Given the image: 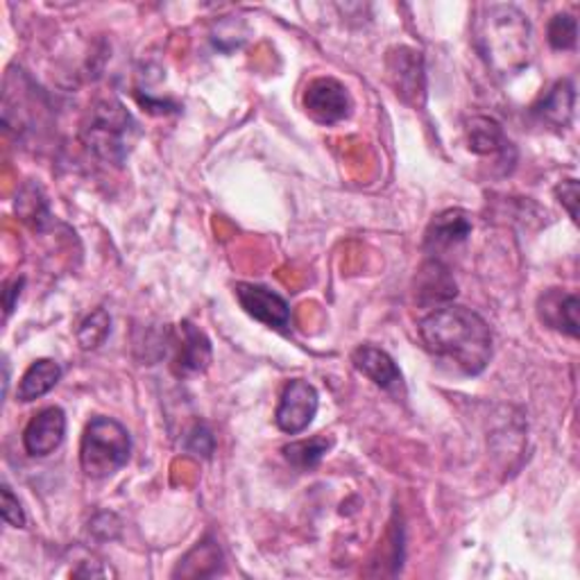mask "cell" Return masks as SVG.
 Wrapping results in <instances>:
<instances>
[{"label": "cell", "instance_id": "44dd1931", "mask_svg": "<svg viewBox=\"0 0 580 580\" xmlns=\"http://www.w3.org/2000/svg\"><path fill=\"white\" fill-rule=\"evenodd\" d=\"M213 446H216V440H213V433L205 427V425H198L196 429H193L188 433V442H186V449L190 451V454L196 456H205L209 459L213 454Z\"/></svg>", "mask_w": 580, "mask_h": 580}, {"label": "cell", "instance_id": "8992f818", "mask_svg": "<svg viewBox=\"0 0 580 580\" xmlns=\"http://www.w3.org/2000/svg\"><path fill=\"white\" fill-rule=\"evenodd\" d=\"M304 109L320 125H336L351 114V98L338 80L317 78L304 91Z\"/></svg>", "mask_w": 580, "mask_h": 580}, {"label": "cell", "instance_id": "5bb4252c", "mask_svg": "<svg viewBox=\"0 0 580 580\" xmlns=\"http://www.w3.org/2000/svg\"><path fill=\"white\" fill-rule=\"evenodd\" d=\"M472 234V220L461 209H446L438 213L427 230V250L440 254L463 243Z\"/></svg>", "mask_w": 580, "mask_h": 580}, {"label": "cell", "instance_id": "6da1fadb", "mask_svg": "<svg viewBox=\"0 0 580 580\" xmlns=\"http://www.w3.org/2000/svg\"><path fill=\"white\" fill-rule=\"evenodd\" d=\"M420 338L438 359L454 363L476 376L492 359V332L488 322L465 306H438L420 320Z\"/></svg>", "mask_w": 580, "mask_h": 580}, {"label": "cell", "instance_id": "ba28073f", "mask_svg": "<svg viewBox=\"0 0 580 580\" xmlns=\"http://www.w3.org/2000/svg\"><path fill=\"white\" fill-rule=\"evenodd\" d=\"M63 436H67V415L59 406H48L27 422L23 431V446L30 456L44 459L59 449Z\"/></svg>", "mask_w": 580, "mask_h": 580}, {"label": "cell", "instance_id": "3957f363", "mask_svg": "<svg viewBox=\"0 0 580 580\" xmlns=\"http://www.w3.org/2000/svg\"><path fill=\"white\" fill-rule=\"evenodd\" d=\"M132 440L112 417H93L80 442V465L89 478H107L130 461Z\"/></svg>", "mask_w": 580, "mask_h": 580}, {"label": "cell", "instance_id": "7a4b0ae2", "mask_svg": "<svg viewBox=\"0 0 580 580\" xmlns=\"http://www.w3.org/2000/svg\"><path fill=\"white\" fill-rule=\"evenodd\" d=\"M478 57L497 78L522 73L531 61V23L512 5H483L472 25Z\"/></svg>", "mask_w": 580, "mask_h": 580}, {"label": "cell", "instance_id": "30bf717a", "mask_svg": "<svg viewBox=\"0 0 580 580\" xmlns=\"http://www.w3.org/2000/svg\"><path fill=\"white\" fill-rule=\"evenodd\" d=\"M467 143L469 150L476 154H486L499 159L501 164H510L514 161V148L508 141L503 127L488 116H474L467 123Z\"/></svg>", "mask_w": 580, "mask_h": 580}, {"label": "cell", "instance_id": "cb8c5ba5", "mask_svg": "<svg viewBox=\"0 0 580 580\" xmlns=\"http://www.w3.org/2000/svg\"><path fill=\"white\" fill-rule=\"evenodd\" d=\"M23 283H25L23 279H14V283L5 286V293H3V298H5V315H10L14 311V300L21 295Z\"/></svg>", "mask_w": 580, "mask_h": 580}, {"label": "cell", "instance_id": "e0dca14e", "mask_svg": "<svg viewBox=\"0 0 580 580\" xmlns=\"http://www.w3.org/2000/svg\"><path fill=\"white\" fill-rule=\"evenodd\" d=\"M417 295H420L422 304L449 302L451 298L456 295V283L440 262H431L425 266V270L420 275V283H417Z\"/></svg>", "mask_w": 580, "mask_h": 580}, {"label": "cell", "instance_id": "ac0fdd59", "mask_svg": "<svg viewBox=\"0 0 580 580\" xmlns=\"http://www.w3.org/2000/svg\"><path fill=\"white\" fill-rule=\"evenodd\" d=\"M332 449V440L325 436H315L309 440H298L283 446L286 461L298 467V469H311L315 467L322 459H325L327 451Z\"/></svg>", "mask_w": 580, "mask_h": 580}, {"label": "cell", "instance_id": "5b68a950", "mask_svg": "<svg viewBox=\"0 0 580 580\" xmlns=\"http://www.w3.org/2000/svg\"><path fill=\"white\" fill-rule=\"evenodd\" d=\"M317 406L320 397L313 385L304 379H293L283 385L279 406L275 410V422L283 433L298 436L311 427Z\"/></svg>", "mask_w": 580, "mask_h": 580}, {"label": "cell", "instance_id": "9c48e42d", "mask_svg": "<svg viewBox=\"0 0 580 580\" xmlns=\"http://www.w3.org/2000/svg\"><path fill=\"white\" fill-rule=\"evenodd\" d=\"M388 78L404 101L422 103L425 95V61L413 48H395L388 55Z\"/></svg>", "mask_w": 580, "mask_h": 580}, {"label": "cell", "instance_id": "52a82bcc", "mask_svg": "<svg viewBox=\"0 0 580 580\" xmlns=\"http://www.w3.org/2000/svg\"><path fill=\"white\" fill-rule=\"evenodd\" d=\"M236 300L250 317L264 322L266 327L281 332L290 327V306L275 290L259 283H239Z\"/></svg>", "mask_w": 580, "mask_h": 580}, {"label": "cell", "instance_id": "d6986e66", "mask_svg": "<svg viewBox=\"0 0 580 580\" xmlns=\"http://www.w3.org/2000/svg\"><path fill=\"white\" fill-rule=\"evenodd\" d=\"M112 329V317L105 309H95L91 315L84 317V322L78 329V343L82 349H95L101 347Z\"/></svg>", "mask_w": 580, "mask_h": 580}, {"label": "cell", "instance_id": "4fadbf2b", "mask_svg": "<svg viewBox=\"0 0 580 580\" xmlns=\"http://www.w3.org/2000/svg\"><path fill=\"white\" fill-rule=\"evenodd\" d=\"M211 361V345L207 336L190 322H182L179 325V338H177V357H175V370L182 376L205 372Z\"/></svg>", "mask_w": 580, "mask_h": 580}, {"label": "cell", "instance_id": "7c38bea8", "mask_svg": "<svg viewBox=\"0 0 580 580\" xmlns=\"http://www.w3.org/2000/svg\"><path fill=\"white\" fill-rule=\"evenodd\" d=\"M537 315L546 327L578 338V298L565 290L552 288L537 300Z\"/></svg>", "mask_w": 580, "mask_h": 580}, {"label": "cell", "instance_id": "277c9868", "mask_svg": "<svg viewBox=\"0 0 580 580\" xmlns=\"http://www.w3.org/2000/svg\"><path fill=\"white\" fill-rule=\"evenodd\" d=\"M135 120L118 101H103L89 114L84 127L86 148L109 164H123L137 135Z\"/></svg>", "mask_w": 580, "mask_h": 580}, {"label": "cell", "instance_id": "9a60e30c", "mask_svg": "<svg viewBox=\"0 0 580 580\" xmlns=\"http://www.w3.org/2000/svg\"><path fill=\"white\" fill-rule=\"evenodd\" d=\"M573 103H576L573 84L569 80H560L535 105V114L540 116L542 123L556 127V130H565L573 116Z\"/></svg>", "mask_w": 580, "mask_h": 580}, {"label": "cell", "instance_id": "603a6c76", "mask_svg": "<svg viewBox=\"0 0 580 580\" xmlns=\"http://www.w3.org/2000/svg\"><path fill=\"white\" fill-rule=\"evenodd\" d=\"M556 193H558L562 207H567L571 220H578V182L576 179H565L556 188Z\"/></svg>", "mask_w": 580, "mask_h": 580}, {"label": "cell", "instance_id": "8fae6325", "mask_svg": "<svg viewBox=\"0 0 580 580\" xmlns=\"http://www.w3.org/2000/svg\"><path fill=\"white\" fill-rule=\"evenodd\" d=\"M351 363L363 376H368L374 385H379V388L383 391L402 388V383H404L402 372L397 363L383 349L374 345H361L353 349Z\"/></svg>", "mask_w": 580, "mask_h": 580}, {"label": "cell", "instance_id": "7402d4cb", "mask_svg": "<svg viewBox=\"0 0 580 580\" xmlns=\"http://www.w3.org/2000/svg\"><path fill=\"white\" fill-rule=\"evenodd\" d=\"M3 520L14 526V529H23L25 526V514L23 508L19 503V499L14 497L10 486H3Z\"/></svg>", "mask_w": 580, "mask_h": 580}, {"label": "cell", "instance_id": "ffe728a7", "mask_svg": "<svg viewBox=\"0 0 580 580\" xmlns=\"http://www.w3.org/2000/svg\"><path fill=\"white\" fill-rule=\"evenodd\" d=\"M578 23L571 14H556L549 23V44L556 50H571L576 48Z\"/></svg>", "mask_w": 580, "mask_h": 580}, {"label": "cell", "instance_id": "2e32d148", "mask_svg": "<svg viewBox=\"0 0 580 580\" xmlns=\"http://www.w3.org/2000/svg\"><path fill=\"white\" fill-rule=\"evenodd\" d=\"M61 379V368L57 361L53 359H39L32 363L25 374L21 376L19 383V391H16V399L27 404V402H35L44 395H48L55 385Z\"/></svg>", "mask_w": 580, "mask_h": 580}]
</instances>
